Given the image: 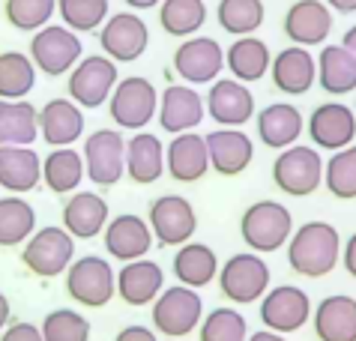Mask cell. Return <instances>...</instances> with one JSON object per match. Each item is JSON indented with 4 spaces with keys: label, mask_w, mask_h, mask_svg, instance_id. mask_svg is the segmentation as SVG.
<instances>
[{
    "label": "cell",
    "mask_w": 356,
    "mask_h": 341,
    "mask_svg": "<svg viewBox=\"0 0 356 341\" xmlns=\"http://www.w3.org/2000/svg\"><path fill=\"white\" fill-rule=\"evenodd\" d=\"M341 260V237L330 222H305L288 239V264L296 276H330Z\"/></svg>",
    "instance_id": "6da1fadb"
},
{
    "label": "cell",
    "mask_w": 356,
    "mask_h": 341,
    "mask_svg": "<svg viewBox=\"0 0 356 341\" xmlns=\"http://www.w3.org/2000/svg\"><path fill=\"white\" fill-rule=\"evenodd\" d=\"M293 234V216L279 200H254L240 219V237L254 255H270L288 246Z\"/></svg>",
    "instance_id": "7a4b0ae2"
},
{
    "label": "cell",
    "mask_w": 356,
    "mask_h": 341,
    "mask_svg": "<svg viewBox=\"0 0 356 341\" xmlns=\"http://www.w3.org/2000/svg\"><path fill=\"white\" fill-rule=\"evenodd\" d=\"M108 111H111L117 129L144 132L150 126V120H156V111H159V90L144 75L120 78L111 99H108Z\"/></svg>",
    "instance_id": "3957f363"
},
{
    "label": "cell",
    "mask_w": 356,
    "mask_h": 341,
    "mask_svg": "<svg viewBox=\"0 0 356 341\" xmlns=\"http://www.w3.org/2000/svg\"><path fill=\"white\" fill-rule=\"evenodd\" d=\"M117 81H120V69H117L114 60H108L105 54H87L69 72L66 93L78 108L93 111V108L108 105Z\"/></svg>",
    "instance_id": "277c9868"
},
{
    "label": "cell",
    "mask_w": 356,
    "mask_h": 341,
    "mask_svg": "<svg viewBox=\"0 0 356 341\" xmlns=\"http://www.w3.org/2000/svg\"><path fill=\"white\" fill-rule=\"evenodd\" d=\"M273 183L291 198H309L323 186V156L309 144L279 150L273 162Z\"/></svg>",
    "instance_id": "5b68a950"
},
{
    "label": "cell",
    "mask_w": 356,
    "mask_h": 341,
    "mask_svg": "<svg viewBox=\"0 0 356 341\" xmlns=\"http://www.w3.org/2000/svg\"><path fill=\"white\" fill-rule=\"evenodd\" d=\"M84 177L99 189H111L126 177V138L120 129H96L81 147Z\"/></svg>",
    "instance_id": "8992f818"
},
{
    "label": "cell",
    "mask_w": 356,
    "mask_h": 341,
    "mask_svg": "<svg viewBox=\"0 0 356 341\" xmlns=\"http://www.w3.org/2000/svg\"><path fill=\"white\" fill-rule=\"evenodd\" d=\"M27 57L33 60L36 72H42L48 78H60L72 72V66L84 57V45L78 39V33H72L69 27L45 24L42 30L33 33Z\"/></svg>",
    "instance_id": "52a82bcc"
},
{
    "label": "cell",
    "mask_w": 356,
    "mask_h": 341,
    "mask_svg": "<svg viewBox=\"0 0 356 341\" xmlns=\"http://www.w3.org/2000/svg\"><path fill=\"white\" fill-rule=\"evenodd\" d=\"M204 320V299L186 285L165 287L153 299V329L168 338H183L195 333Z\"/></svg>",
    "instance_id": "ba28073f"
},
{
    "label": "cell",
    "mask_w": 356,
    "mask_h": 341,
    "mask_svg": "<svg viewBox=\"0 0 356 341\" xmlns=\"http://www.w3.org/2000/svg\"><path fill=\"white\" fill-rule=\"evenodd\" d=\"M66 294L84 308H102L117 296V273L105 257L84 255L66 269Z\"/></svg>",
    "instance_id": "9c48e42d"
},
{
    "label": "cell",
    "mask_w": 356,
    "mask_h": 341,
    "mask_svg": "<svg viewBox=\"0 0 356 341\" xmlns=\"http://www.w3.org/2000/svg\"><path fill=\"white\" fill-rule=\"evenodd\" d=\"M75 260V239L60 225H45L31 234L22 248V264L39 278L63 276Z\"/></svg>",
    "instance_id": "30bf717a"
},
{
    "label": "cell",
    "mask_w": 356,
    "mask_h": 341,
    "mask_svg": "<svg viewBox=\"0 0 356 341\" xmlns=\"http://www.w3.org/2000/svg\"><path fill=\"white\" fill-rule=\"evenodd\" d=\"M219 287L236 306H252L270 290V267L254 252H236L219 267Z\"/></svg>",
    "instance_id": "8fae6325"
},
{
    "label": "cell",
    "mask_w": 356,
    "mask_h": 341,
    "mask_svg": "<svg viewBox=\"0 0 356 341\" xmlns=\"http://www.w3.org/2000/svg\"><path fill=\"white\" fill-rule=\"evenodd\" d=\"M96 33H99L102 54L108 60H114V63H135V60L144 57L147 45H150V27L132 9L111 13Z\"/></svg>",
    "instance_id": "7c38bea8"
},
{
    "label": "cell",
    "mask_w": 356,
    "mask_h": 341,
    "mask_svg": "<svg viewBox=\"0 0 356 341\" xmlns=\"http://www.w3.org/2000/svg\"><path fill=\"white\" fill-rule=\"evenodd\" d=\"M147 225L159 246H186L192 243L197 230V213L189 198L183 195H162L150 204Z\"/></svg>",
    "instance_id": "4fadbf2b"
},
{
    "label": "cell",
    "mask_w": 356,
    "mask_h": 341,
    "mask_svg": "<svg viewBox=\"0 0 356 341\" xmlns=\"http://www.w3.org/2000/svg\"><path fill=\"white\" fill-rule=\"evenodd\" d=\"M305 132H309V141L314 150H344L356 141V114L350 105L339 102H321L305 120Z\"/></svg>",
    "instance_id": "5bb4252c"
},
{
    "label": "cell",
    "mask_w": 356,
    "mask_h": 341,
    "mask_svg": "<svg viewBox=\"0 0 356 341\" xmlns=\"http://www.w3.org/2000/svg\"><path fill=\"white\" fill-rule=\"evenodd\" d=\"M174 72L189 87L219 81L225 69V48L213 36H189L174 51Z\"/></svg>",
    "instance_id": "9a60e30c"
},
{
    "label": "cell",
    "mask_w": 356,
    "mask_h": 341,
    "mask_svg": "<svg viewBox=\"0 0 356 341\" xmlns=\"http://www.w3.org/2000/svg\"><path fill=\"white\" fill-rule=\"evenodd\" d=\"M309 317H312V299L296 285L270 287L261 296V320L270 333L279 335L296 333V329H302V324H309Z\"/></svg>",
    "instance_id": "2e32d148"
},
{
    "label": "cell",
    "mask_w": 356,
    "mask_h": 341,
    "mask_svg": "<svg viewBox=\"0 0 356 341\" xmlns=\"http://www.w3.org/2000/svg\"><path fill=\"white\" fill-rule=\"evenodd\" d=\"M204 108L219 129H243L254 120V93L249 84H240L234 78H219L207 90Z\"/></svg>",
    "instance_id": "e0dca14e"
},
{
    "label": "cell",
    "mask_w": 356,
    "mask_h": 341,
    "mask_svg": "<svg viewBox=\"0 0 356 341\" xmlns=\"http://www.w3.org/2000/svg\"><path fill=\"white\" fill-rule=\"evenodd\" d=\"M159 129L168 135H183V132H195L204 123L207 108H204V96L197 93L189 84H171L165 87V93L159 99Z\"/></svg>",
    "instance_id": "ac0fdd59"
},
{
    "label": "cell",
    "mask_w": 356,
    "mask_h": 341,
    "mask_svg": "<svg viewBox=\"0 0 356 341\" xmlns=\"http://www.w3.org/2000/svg\"><path fill=\"white\" fill-rule=\"evenodd\" d=\"M105 239V252L129 264V260H141L153 248V230L147 225V219L135 213H120L114 219H108V225L102 230Z\"/></svg>",
    "instance_id": "d6986e66"
},
{
    "label": "cell",
    "mask_w": 356,
    "mask_h": 341,
    "mask_svg": "<svg viewBox=\"0 0 356 341\" xmlns=\"http://www.w3.org/2000/svg\"><path fill=\"white\" fill-rule=\"evenodd\" d=\"M270 75L279 93L284 96H305L318 84V60L309 48L302 45H288L273 57Z\"/></svg>",
    "instance_id": "ffe728a7"
},
{
    "label": "cell",
    "mask_w": 356,
    "mask_h": 341,
    "mask_svg": "<svg viewBox=\"0 0 356 341\" xmlns=\"http://www.w3.org/2000/svg\"><path fill=\"white\" fill-rule=\"evenodd\" d=\"M282 30L293 45H323L332 33V9L323 0H296L284 13Z\"/></svg>",
    "instance_id": "44dd1931"
},
{
    "label": "cell",
    "mask_w": 356,
    "mask_h": 341,
    "mask_svg": "<svg viewBox=\"0 0 356 341\" xmlns=\"http://www.w3.org/2000/svg\"><path fill=\"white\" fill-rule=\"evenodd\" d=\"M210 170L222 177H240L254 159V141L243 129H213L204 135Z\"/></svg>",
    "instance_id": "7402d4cb"
},
{
    "label": "cell",
    "mask_w": 356,
    "mask_h": 341,
    "mask_svg": "<svg viewBox=\"0 0 356 341\" xmlns=\"http://www.w3.org/2000/svg\"><path fill=\"white\" fill-rule=\"evenodd\" d=\"M39 135L48 147H72L84 138V108L69 96H57L39 108Z\"/></svg>",
    "instance_id": "603a6c76"
},
{
    "label": "cell",
    "mask_w": 356,
    "mask_h": 341,
    "mask_svg": "<svg viewBox=\"0 0 356 341\" xmlns=\"http://www.w3.org/2000/svg\"><path fill=\"white\" fill-rule=\"evenodd\" d=\"M111 209L99 192H72L63 204V230L72 239H93L105 230Z\"/></svg>",
    "instance_id": "cb8c5ba5"
},
{
    "label": "cell",
    "mask_w": 356,
    "mask_h": 341,
    "mask_svg": "<svg viewBox=\"0 0 356 341\" xmlns=\"http://www.w3.org/2000/svg\"><path fill=\"white\" fill-rule=\"evenodd\" d=\"M165 170L177 183H197L210 170V156H207V141L197 132L174 135L165 147Z\"/></svg>",
    "instance_id": "d4e9b609"
},
{
    "label": "cell",
    "mask_w": 356,
    "mask_h": 341,
    "mask_svg": "<svg viewBox=\"0 0 356 341\" xmlns=\"http://www.w3.org/2000/svg\"><path fill=\"white\" fill-rule=\"evenodd\" d=\"M258 141L270 150H288L302 138V111L293 102H273L254 114Z\"/></svg>",
    "instance_id": "484cf974"
},
{
    "label": "cell",
    "mask_w": 356,
    "mask_h": 341,
    "mask_svg": "<svg viewBox=\"0 0 356 341\" xmlns=\"http://www.w3.org/2000/svg\"><path fill=\"white\" fill-rule=\"evenodd\" d=\"M165 290V273L156 260H129L117 269V296L126 306H150Z\"/></svg>",
    "instance_id": "4316f807"
},
{
    "label": "cell",
    "mask_w": 356,
    "mask_h": 341,
    "mask_svg": "<svg viewBox=\"0 0 356 341\" xmlns=\"http://www.w3.org/2000/svg\"><path fill=\"white\" fill-rule=\"evenodd\" d=\"M165 174V147L159 135L135 132L126 138V177L138 186H153Z\"/></svg>",
    "instance_id": "83f0119b"
},
{
    "label": "cell",
    "mask_w": 356,
    "mask_h": 341,
    "mask_svg": "<svg viewBox=\"0 0 356 341\" xmlns=\"http://www.w3.org/2000/svg\"><path fill=\"white\" fill-rule=\"evenodd\" d=\"M42 180V159L33 147H0V189L9 195L33 192Z\"/></svg>",
    "instance_id": "f1b7e54d"
},
{
    "label": "cell",
    "mask_w": 356,
    "mask_h": 341,
    "mask_svg": "<svg viewBox=\"0 0 356 341\" xmlns=\"http://www.w3.org/2000/svg\"><path fill=\"white\" fill-rule=\"evenodd\" d=\"M312 324L321 341H356V299L348 294L321 299Z\"/></svg>",
    "instance_id": "f546056e"
},
{
    "label": "cell",
    "mask_w": 356,
    "mask_h": 341,
    "mask_svg": "<svg viewBox=\"0 0 356 341\" xmlns=\"http://www.w3.org/2000/svg\"><path fill=\"white\" fill-rule=\"evenodd\" d=\"M273 51L270 45L258 36H240L234 39L231 48L225 51V66L231 69V78L240 84H254L270 72Z\"/></svg>",
    "instance_id": "4dcf8cb0"
},
{
    "label": "cell",
    "mask_w": 356,
    "mask_h": 341,
    "mask_svg": "<svg viewBox=\"0 0 356 341\" xmlns=\"http://www.w3.org/2000/svg\"><path fill=\"white\" fill-rule=\"evenodd\" d=\"M39 138V108L27 99H0V147H33Z\"/></svg>",
    "instance_id": "1f68e13d"
},
{
    "label": "cell",
    "mask_w": 356,
    "mask_h": 341,
    "mask_svg": "<svg viewBox=\"0 0 356 341\" xmlns=\"http://www.w3.org/2000/svg\"><path fill=\"white\" fill-rule=\"evenodd\" d=\"M42 183L54 195H72L84 183V159L75 147H54L42 159Z\"/></svg>",
    "instance_id": "d6a6232c"
},
{
    "label": "cell",
    "mask_w": 356,
    "mask_h": 341,
    "mask_svg": "<svg viewBox=\"0 0 356 341\" xmlns=\"http://www.w3.org/2000/svg\"><path fill=\"white\" fill-rule=\"evenodd\" d=\"M174 276L186 287H207L219 276V257L207 243H186L174 255Z\"/></svg>",
    "instance_id": "836d02e7"
},
{
    "label": "cell",
    "mask_w": 356,
    "mask_h": 341,
    "mask_svg": "<svg viewBox=\"0 0 356 341\" xmlns=\"http://www.w3.org/2000/svg\"><path fill=\"white\" fill-rule=\"evenodd\" d=\"M318 60V84L330 96H348L356 90V60L341 45H323Z\"/></svg>",
    "instance_id": "e575fe53"
},
{
    "label": "cell",
    "mask_w": 356,
    "mask_h": 341,
    "mask_svg": "<svg viewBox=\"0 0 356 341\" xmlns=\"http://www.w3.org/2000/svg\"><path fill=\"white\" fill-rule=\"evenodd\" d=\"M36 230V209L22 195L0 198V246L15 248L24 246Z\"/></svg>",
    "instance_id": "d590c367"
},
{
    "label": "cell",
    "mask_w": 356,
    "mask_h": 341,
    "mask_svg": "<svg viewBox=\"0 0 356 341\" xmlns=\"http://www.w3.org/2000/svg\"><path fill=\"white\" fill-rule=\"evenodd\" d=\"M207 24L204 0H162L159 3V27L168 36L189 39Z\"/></svg>",
    "instance_id": "8d00e7d4"
},
{
    "label": "cell",
    "mask_w": 356,
    "mask_h": 341,
    "mask_svg": "<svg viewBox=\"0 0 356 341\" xmlns=\"http://www.w3.org/2000/svg\"><path fill=\"white\" fill-rule=\"evenodd\" d=\"M36 87V66L24 51H0V99L18 102Z\"/></svg>",
    "instance_id": "74e56055"
},
{
    "label": "cell",
    "mask_w": 356,
    "mask_h": 341,
    "mask_svg": "<svg viewBox=\"0 0 356 341\" xmlns=\"http://www.w3.org/2000/svg\"><path fill=\"white\" fill-rule=\"evenodd\" d=\"M216 22L234 39L254 36V30L266 22V6L264 0H219Z\"/></svg>",
    "instance_id": "f35d334b"
},
{
    "label": "cell",
    "mask_w": 356,
    "mask_h": 341,
    "mask_svg": "<svg viewBox=\"0 0 356 341\" xmlns=\"http://www.w3.org/2000/svg\"><path fill=\"white\" fill-rule=\"evenodd\" d=\"M323 183L332 198L339 200L356 198V144L335 150L330 162H323Z\"/></svg>",
    "instance_id": "ab89813d"
},
{
    "label": "cell",
    "mask_w": 356,
    "mask_h": 341,
    "mask_svg": "<svg viewBox=\"0 0 356 341\" xmlns=\"http://www.w3.org/2000/svg\"><path fill=\"white\" fill-rule=\"evenodd\" d=\"M57 13L72 33H96L111 15V6L108 0H57Z\"/></svg>",
    "instance_id": "60d3db41"
},
{
    "label": "cell",
    "mask_w": 356,
    "mask_h": 341,
    "mask_svg": "<svg viewBox=\"0 0 356 341\" xmlns=\"http://www.w3.org/2000/svg\"><path fill=\"white\" fill-rule=\"evenodd\" d=\"M57 13V0H3V15L15 30L36 33L45 24H51Z\"/></svg>",
    "instance_id": "b9f144b4"
},
{
    "label": "cell",
    "mask_w": 356,
    "mask_h": 341,
    "mask_svg": "<svg viewBox=\"0 0 356 341\" xmlns=\"http://www.w3.org/2000/svg\"><path fill=\"white\" fill-rule=\"evenodd\" d=\"M39 333L42 341H90V320L75 308H54L45 315Z\"/></svg>",
    "instance_id": "7bdbcfd3"
},
{
    "label": "cell",
    "mask_w": 356,
    "mask_h": 341,
    "mask_svg": "<svg viewBox=\"0 0 356 341\" xmlns=\"http://www.w3.org/2000/svg\"><path fill=\"white\" fill-rule=\"evenodd\" d=\"M201 333L197 341H245L249 338V326H245V317L234 308H213L210 315L201 320Z\"/></svg>",
    "instance_id": "ee69618b"
},
{
    "label": "cell",
    "mask_w": 356,
    "mask_h": 341,
    "mask_svg": "<svg viewBox=\"0 0 356 341\" xmlns=\"http://www.w3.org/2000/svg\"><path fill=\"white\" fill-rule=\"evenodd\" d=\"M0 341H42V333L27 320H9V326L0 333Z\"/></svg>",
    "instance_id": "f6af8a7d"
},
{
    "label": "cell",
    "mask_w": 356,
    "mask_h": 341,
    "mask_svg": "<svg viewBox=\"0 0 356 341\" xmlns=\"http://www.w3.org/2000/svg\"><path fill=\"white\" fill-rule=\"evenodd\" d=\"M114 341H159V335H156V329H150V326L132 324V326H123Z\"/></svg>",
    "instance_id": "bcb514c9"
},
{
    "label": "cell",
    "mask_w": 356,
    "mask_h": 341,
    "mask_svg": "<svg viewBox=\"0 0 356 341\" xmlns=\"http://www.w3.org/2000/svg\"><path fill=\"white\" fill-rule=\"evenodd\" d=\"M341 264L356 278V234H350V239L341 246Z\"/></svg>",
    "instance_id": "7dc6e473"
},
{
    "label": "cell",
    "mask_w": 356,
    "mask_h": 341,
    "mask_svg": "<svg viewBox=\"0 0 356 341\" xmlns=\"http://www.w3.org/2000/svg\"><path fill=\"white\" fill-rule=\"evenodd\" d=\"M323 3L330 6L332 13H344V15L356 13V0H323Z\"/></svg>",
    "instance_id": "c3c4849f"
},
{
    "label": "cell",
    "mask_w": 356,
    "mask_h": 341,
    "mask_svg": "<svg viewBox=\"0 0 356 341\" xmlns=\"http://www.w3.org/2000/svg\"><path fill=\"white\" fill-rule=\"evenodd\" d=\"M341 48H344V51H348V54L356 60V24L348 30V33L341 36Z\"/></svg>",
    "instance_id": "681fc988"
},
{
    "label": "cell",
    "mask_w": 356,
    "mask_h": 341,
    "mask_svg": "<svg viewBox=\"0 0 356 341\" xmlns=\"http://www.w3.org/2000/svg\"><path fill=\"white\" fill-rule=\"evenodd\" d=\"M126 6L132 9V13H144V9H156L162 3V0H123Z\"/></svg>",
    "instance_id": "f907efd6"
},
{
    "label": "cell",
    "mask_w": 356,
    "mask_h": 341,
    "mask_svg": "<svg viewBox=\"0 0 356 341\" xmlns=\"http://www.w3.org/2000/svg\"><path fill=\"white\" fill-rule=\"evenodd\" d=\"M9 320H13V312H9V299H6V294H0V333L9 326Z\"/></svg>",
    "instance_id": "816d5d0a"
},
{
    "label": "cell",
    "mask_w": 356,
    "mask_h": 341,
    "mask_svg": "<svg viewBox=\"0 0 356 341\" xmlns=\"http://www.w3.org/2000/svg\"><path fill=\"white\" fill-rule=\"evenodd\" d=\"M245 341H288V338L279 335V333H270V329H258V333H252Z\"/></svg>",
    "instance_id": "f5cc1de1"
},
{
    "label": "cell",
    "mask_w": 356,
    "mask_h": 341,
    "mask_svg": "<svg viewBox=\"0 0 356 341\" xmlns=\"http://www.w3.org/2000/svg\"><path fill=\"white\" fill-rule=\"evenodd\" d=\"M353 114H356V105H353Z\"/></svg>",
    "instance_id": "db71d44e"
}]
</instances>
